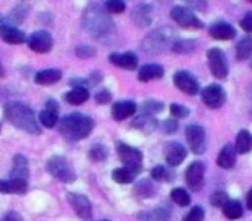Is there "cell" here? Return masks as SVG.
Listing matches in <instances>:
<instances>
[{
	"instance_id": "cell-1",
	"label": "cell",
	"mask_w": 252,
	"mask_h": 221,
	"mask_svg": "<svg viewBox=\"0 0 252 221\" xmlns=\"http://www.w3.org/2000/svg\"><path fill=\"white\" fill-rule=\"evenodd\" d=\"M83 26L92 36L95 38H104L112 32V18L109 16V11L104 5L92 2L83 11Z\"/></svg>"
},
{
	"instance_id": "cell-2",
	"label": "cell",
	"mask_w": 252,
	"mask_h": 221,
	"mask_svg": "<svg viewBox=\"0 0 252 221\" xmlns=\"http://www.w3.org/2000/svg\"><path fill=\"white\" fill-rule=\"evenodd\" d=\"M5 118L14 125L16 128L26 131L32 135H40L42 128H40L38 121L35 118V113L23 102H9L5 105Z\"/></svg>"
},
{
	"instance_id": "cell-3",
	"label": "cell",
	"mask_w": 252,
	"mask_h": 221,
	"mask_svg": "<svg viewBox=\"0 0 252 221\" xmlns=\"http://www.w3.org/2000/svg\"><path fill=\"white\" fill-rule=\"evenodd\" d=\"M92 130H94V121L85 114L78 113L63 118L59 123V131L67 140H81L88 137Z\"/></svg>"
},
{
	"instance_id": "cell-4",
	"label": "cell",
	"mask_w": 252,
	"mask_h": 221,
	"mask_svg": "<svg viewBox=\"0 0 252 221\" xmlns=\"http://www.w3.org/2000/svg\"><path fill=\"white\" fill-rule=\"evenodd\" d=\"M176 42V33L171 28H158L151 32L142 42V49L147 54H161L164 50L171 49Z\"/></svg>"
},
{
	"instance_id": "cell-5",
	"label": "cell",
	"mask_w": 252,
	"mask_h": 221,
	"mask_svg": "<svg viewBox=\"0 0 252 221\" xmlns=\"http://www.w3.org/2000/svg\"><path fill=\"white\" fill-rule=\"evenodd\" d=\"M47 171H49L54 178L61 180V182H64V183H73L74 180H76V173L73 171L71 164L63 156H54V158H50L49 162H47Z\"/></svg>"
},
{
	"instance_id": "cell-6",
	"label": "cell",
	"mask_w": 252,
	"mask_h": 221,
	"mask_svg": "<svg viewBox=\"0 0 252 221\" xmlns=\"http://www.w3.org/2000/svg\"><path fill=\"white\" fill-rule=\"evenodd\" d=\"M118 154L121 162L125 164L126 169H130L135 176L142 171V161H144V156L138 149L130 147V145L126 144H119L118 145Z\"/></svg>"
},
{
	"instance_id": "cell-7",
	"label": "cell",
	"mask_w": 252,
	"mask_h": 221,
	"mask_svg": "<svg viewBox=\"0 0 252 221\" xmlns=\"http://www.w3.org/2000/svg\"><path fill=\"white\" fill-rule=\"evenodd\" d=\"M171 18H173V21L182 26V28H190V30L204 28L202 21H200L190 9L182 7V5H176V7L171 9Z\"/></svg>"
},
{
	"instance_id": "cell-8",
	"label": "cell",
	"mask_w": 252,
	"mask_h": 221,
	"mask_svg": "<svg viewBox=\"0 0 252 221\" xmlns=\"http://www.w3.org/2000/svg\"><path fill=\"white\" fill-rule=\"evenodd\" d=\"M207 63H209L211 73L216 78L223 80V78L228 76V63H226V57H224L223 50H220V49L207 50Z\"/></svg>"
},
{
	"instance_id": "cell-9",
	"label": "cell",
	"mask_w": 252,
	"mask_h": 221,
	"mask_svg": "<svg viewBox=\"0 0 252 221\" xmlns=\"http://www.w3.org/2000/svg\"><path fill=\"white\" fill-rule=\"evenodd\" d=\"M185 137L192 152H195V154H204L206 152V131H204V128L200 125L187 126Z\"/></svg>"
},
{
	"instance_id": "cell-10",
	"label": "cell",
	"mask_w": 252,
	"mask_h": 221,
	"mask_svg": "<svg viewBox=\"0 0 252 221\" xmlns=\"http://www.w3.org/2000/svg\"><path fill=\"white\" fill-rule=\"evenodd\" d=\"M226 100L224 90L220 85H209L202 90V102L211 109H220Z\"/></svg>"
},
{
	"instance_id": "cell-11",
	"label": "cell",
	"mask_w": 252,
	"mask_h": 221,
	"mask_svg": "<svg viewBox=\"0 0 252 221\" xmlns=\"http://www.w3.org/2000/svg\"><path fill=\"white\" fill-rule=\"evenodd\" d=\"M67 202L71 204L74 213H76L81 220H90L92 218V204L85 195L76 193V192H71V193H67Z\"/></svg>"
},
{
	"instance_id": "cell-12",
	"label": "cell",
	"mask_w": 252,
	"mask_h": 221,
	"mask_svg": "<svg viewBox=\"0 0 252 221\" xmlns=\"http://www.w3.org/2000/svg\"><path fill=\"white\" fill-rule=\"evenodd\" d=\"M173 80H175L176 88L185 92V94L195 95L199 92V81H197V78L192 76L190 73H187V71H178Z\"/></svg>"
},
{
	"instance_id": "cell-13",
	"label": "cell",
	"mask_w": 252,
	"mask_h": 221,
	"mask_svg": "<svg viewBox=\"0 0 252 221\" xmlns=\"http://www.w3.org/2000/svg\"><path fill=\"white\" fill-rule=\"evenodd\" d=\"M52 36L49 35L47 32H36L33 33L32 36H30L28 40V45L32 50H35V52L38 54H45L49 52L50 49H52Z\"/></svg>"
},
{
	"instance_id": "cell-14",
	"label": "cell",
	"mask_w": 252,
	"mask_h": 221,
	"mask_svg": "<svg viewBox=\"0 0 252 221\" xmlns=\"http://www.w3.org/2000/svg\"><path fill=\"white\" fill-rule=\"evenodd\" d=\"M187 183L192 190H200L204 185V164L202 162H192L187 169Z\"/></svg>"
},
{
	"instance_id": "cell-15",
	"label": "cell",
	"mask_w": 252,
	"mask_h": 221,
	"mask_svg": "<svg viewBox=\"0 0 252 221\" xmlns=\"http://www.w3.org/2000/svg\"><path fill=\"white\" fill-rule=\"evenodd\" d=\"M131 18H133V23L137 26L147 28V26H151L152 21H154V7H152V5H149V4L137 5V7L133 9V14H131Z\"/></svg>"
},
{
	"instance_id": "cell-16",
	"label": "cell",
	"mask_w": 252,
	"mask_h": 221,
	"mask_svg": "<svg viewBox=\"0 0 252 221\" xmlns=\"http://www.w3.org/2000/svg\"><path fill=\"white\" fill-rule=\"evenodd\" d=\"M164 158L169 166H178L185 161L187 151L182 144H178V142H169V144L164 147Z\"/></svg>"
},
{
	"instance_id": "cell-17",
	"label": "cell",
	"mask_w": 252,
	"mask_h": 221,
	"mask_svg": "<svg viewBox=\"0 0 252 221\" xmlns=\"http://www.w3.org/2000/svg\"><path fill=\"white\" fill-rule=\"evenodd\" d=\"M0 38L9 45H19L26 40L25 33L12 25H0Z\"/></svg>"
},
{
	"instance_id": "cell-18",
	"label": "cell",
	"mask_w": 252,
	"mask_h": 221,
	"mask_svg": "<svg viewBox=\"0 0 252 221\" xmlns=\"http://www.w3.org/2000/svg\"><path fill=\"white\" fill-rule=\"evenodd\" d=\"M109 61L112 64H116V66L125 67V69H137L138 66V57L133 52H114L109 56Z\"/></svg>"
},
{
	"instance_id": "cell-19",
	"label": "cell",
	"mask_w": 252,
	"mask_h": 221,
	"mask_svg": "<svg viewBox=\"0 0 252 221\" xmlns=\"http://www.w3.org/2000/svg\"><path fill=\"white\" fill-rule=\"evenodd\" d=\"M137 113V104L131 100H123V102H116L112 105V118L116 121H123L126 118L133 116Z\"/></svg>"
},
{
	"instance_id": "cell-20",
	"label": "cell",
	"mask_w": 252,
	"mask_h": 221,
	"mask_svg": "<svg viewBox=\"0 0 252 221\" xmlns=\"http://www.w3.org/2000/svg\"><path fill=\"white\" fill-rule=\"evenodd\" d=\"M57 113H59L57 102L49 100L47 102V107L40 113V123L45 128H54L57 125Z\"/></svg>"
},
{
	"instance_id": "cell-21",
	"label": "cell",
	"mask_w": 252,
	"mask_h": 221,
	"mask_svg": "<svg viewBox=\"0 0 252 221\" xmlns=\"http://www.w3.org/2000/svg\"><path fill=\"white\" fill-rule=\"evenodd\" d=\"M28 190V182L26 180H21V178H11L7 182H2L0 180V192L2 193H26Z\"/></svg>"
},
{
	"instance_id": "cell-22",
	"label": "cell",
	"mask_w": 252,
	"mask_h": 221,
	"mask_svg": "<svg viewBox=\"0 0 252 221\" xmlns=\"http://www.w3.org/2000/svg\"><path fill=\"white\" fill-rule=\"evenodd\" d=\"M209 35L216 40H231L235 38V28L228 23H216L209 28Z\"/></svg>"
},
{
	"instance_id": "cell-23",
	"label": "cell",
	"mask_w": 252,
	"mask_h": 221,
	"mask_svg": "<svg viewBox=\"0 0 252 221\" xmlns=\"http://www.w3.org/2000/svg\"><path fill=\"white\" fill-rule=\"evenodd\" d=\"M235 158H237V151L233 145H224L218 154V166L223 169H231L235 166Z\"/></svg>"
},
{
	"instance_id": "cell-24",
	"label": "cell",
	"mask_w": 252,
	"mask_h": 221,
	"mask_svg": "<svg viewBox=\"0 0 252 221\" xmlns=\"http://www.w3.org/2000/svg\"><path fill=\"white\" fill-rule=\"evenodd\" d=\"M164 74V69L159 64H145V66L140 67L138 71V80L140 81H151V80H158V78H162Z\"/></svg>"
},
{
	"instance_id": "cell-25",
	"label": "cell",
	"mask_w": 252,
	"mask_h": 221,
	"mask_svg": "<svg viewBox=\"0 0 252 221\" xmlns=\"http://www.w3.org/2000/svg\"><path fill=\"white\" fill-rule=\"evenodd\" d=\"M28 161H26L25 156L18 154L14 156V161H12V171H11V178H21V180H28Z\"/></svg>"
},
{
	"instance_id": "cell-26",
	"label": "cell",
	"mask_w": 252,
	"mask_h": 221,
	"mask_svg": "<svg viewBox=\"0 0 252 221\" xmlns=\"http://www.w3.org/2000/svg\"><path fill=\"white\" fill-rule=\"evenodd\" d=\"M61 76H63V73L59 69H43L36 73L35 81L38 85H54L61 80Z\"/></svg>"
},
{
	"instance_id": "cell-27",
	"label": "cell",
	"mask_w": 252,
	"mask_h": 221,
	"mask_svg": "<svg viewBox=\"0 0 252 221\" xmlns=\"http://www.w3.org/2000/svg\"><path fill=\"white\" fill-rule=\"evenodd\" d=\"M64 97H66V100L69 102V104L81 105V104H85V102L88 100V90L85 87H76V88H73L71 92H67Z\"/></svg>"
},
{
	"instance_id": "cell-28",
	"label": "cell",
	"mask_w": 252,
	"mask_h": 221,
	"mask_svg": "<svg viewBox=\"0 0 252 221\" xmlns=\"http://www.w3.org/2000/svg\"><path fill=\"white\" fill-rule=\"evenodd\" d=\"M252 149V135L247 130H242L237 135V144H235V151L238 154H247Z\"/></svg>"
},
{
	"instance_id": "cell-29",
	"label": "cell",
	"mask_w": 252,
	"mask_h": 221,
	"mask_svg": "<svg viewBox=\"0 0 252 221\" xmlns=\"http://www.w3.org/2000/svg\"><path fill=\"white\" fill-rule=\"evenodd\" d=\"M133 126L137 128V130H142L144 133H151V131H154L156 126H158V121L154 120V116L142 114L140 118H137V120L133 121Z\"/></svg>"
},
{
	"instance_id": "cell-30",
	"label": "cell",
	"mask_w": 252,
	"mask_h": 221,
	"mask_svg": "<svg viewBox=\"0 0 252 221\" xmlns=\"http://www.w3.org/2000/svg\"><path fill=\"white\" fill-rule=\"evenodd\" d=\"M252 56V36H245L237 45V59L245 61Z\"/></svg>"
},
{
	"instance_id": "cell-31",
	"label": "cell",
	"mask_w": 252,
	"mask_h": 221,
	"mask_svg": "<svg viewBox=\"0 0 252 221\" xmlns=\"http://www.w3.org/2000/svg\"><path fill=\"white\" fill-rule=\"evenodd\" d=\"M223 213L228 220H237V218L242 216V206L238 200H228L223 206Z\"/></svg>"
},
{
	"instance_id": "cell-32",
	"label": "cell",
	"mask_w": 252,
	"mask_h": 221,
	"mask_svg": "<svg viewBox=\"0 0 252 221\" xmlns=\"http://www.w3.org/2000/svg\"><path fill=\"white\" fill-rule=\"evenodd\" d=\"M151 175H152V178L158 180V182H171L173 176H175L173 175V171H169L166 166H161V164L154 166L152 171H151Z\"/></svg>"
},
{
	"instance_id": "cell-33",
	"label": "cell",
	"mask_w": 252,
	"mask_h": 221,
	"mask_svg": "<svg viewBox=\"0 0 252 221\" xmlns=\"http://www.w3.org/2000/svg\"><path fill=\"white\" fill-rule=\"evenodd\" d=\"M142 114H149V116H154V114L161 113L162 109H164V104L159 100H147L142 104Z\"/></svg>"
},
{
	"instance_id": "cell-34",
	"label": "cell",
	"mask_w": 252,
	"mask_h": 221,
	"mask_svg": "<svg viewBox=\"0 0 252 221\" xmlns=\"http://www.w3.org/2000/svg\"><path fill=\"white\" fill-rule=\"evenodd\" d=\"M135 178V175L126 168H118L112 171V180H116L118 183H131Z\"/></svg>"
},
{
	"instance_id": "cell-35",
	"label": "cell",
	"mask_w": 252,
	"mask_h": 221,
	"mask_svg": "<svg viewBox=\"0 0 252 221\" xmlns=\"http://www.w3.org/2000/svg\"><path fill=\"white\" fill-rule=\"evenodd\" d=\"M171 199L175 204H178V206H189L190 204V195L187 193L185 189H175L171 192Z\"/></svg>"
},
{
	"instance_id": "cell-36",
	"label": "cell",
	"mask_w": 252,
	"mask_h": 221,
	"mask_svg": "<svg viewBox=\"0 0 252 221\" xmlns=\"http://www.w3.org/2000/svg\"><path fill=\"white\" fill-rule=\"evenodd\" d=\"M171 49L175 50V52H182V54L192 52V50L195 49V42H193V40H176Z\"/></svg>"
},
{
	"instance_id": "cell-37",
	"label": "cell",
	"mask_w": 252,
	"mask_h": 221,
	"mask_svg": "<svg viewBox=\"0 0 252 221\" xmlns=\"http://www.w3.org/2000/svg\"><path fill=\"white\" fill-rule=\"evenodd\" d=\"M88 156H90V159L94 162H100L107 158V149H105L104 145H94V147L90 149V152H88Z\"/></svg>"
},
{
	"instance_id": "cell-38",
	"label": "cell",
	"mask_w": 252,
	"mask_h": 221,
	"mask_svg": "<svg viewBox=\"0 0 252 221\" xmlns=\"http://www.w3.org/2000/svg\"><path fill=\"white\" fill-rule=\"evenodd\" d=\"M138 218H154V220H158V221H169L171 213H169V209H166V207H159V209H156V213L140 214Z\"/></svg>"
},
{
	"instance_id": "cell-39",
	"label": "cell",
	"mask_w": 252,
	"mask_h": 221,
	"mask_svg": "<svg viewBox=\"0 0 252 221\" xmlns=\"http://www.w3.org/2000/svg\"><path fill=\"white\" fill-rule=\"evenodd\" d=\"M105 9L109 11V14H119L126 9L125 0H107V4H105Z\"/></svg>"
},
{
	"instance_id": "cell-40",
	"label": "cell",
	"mask_w": 252,
	"mask_h": 221,
	"mask_svg": "<svg viewBox=\"0 0 252 221\" xmlns=\"http://www.w3.org/2000/svg\"><path fill=\"white\" fill-rule=\"evenodd\" d=\"M183 221H204V209L200 206L192 207L190 213L183 218Z\"/></svg>"
},
{
	"instance_id": "cell-41",
	"label": "cell",
	"mask_w": 252,
	"mask_h": 221,
	"mask_svg": "<svg viewBox=\"0 0 252 221\" xmlns=\"http://www.w3.org/2000/svg\"><path fill=\"white\" fill-rule=\"evenodd\" d=\"M135 192L142 197H151L152 193H154V189L151 187V182H140V185H137Z\"/></svg>"
},
{
	"instance_id": "cell-42",
	"label": "cell",
	"mask_w": 252,
	"mask_h": 221,
	"mask_svg": "<svg viewBox=\"0 0 252 221\" xmlns=\"http://www.w3.org/2000/svg\"><path fill=\"white\" fill-rule=\"evenodd\" d=\"M228 202V193L226 192H216L211 197V204L216 207H223Z\"/></svg>"
},
{
	"instance_id": "cell-43",
	"label": "cell",
	"mask_w": 252,
	"mask_h": 221,
	"mask_svg": "<svg viewBox=\"0 0 252 221\" xmlns=\"http://www.w3.org/2000/svg\"><path fill=\"white\" fill-rule=\"evenodd\" d=\"M171 114L175 118H187L189 116V109L185 105H180V104H171Z\"/></svg>"
},
{
	"instance_id": "cell-44",
	"label": "cell",
	"mask_w": 252,
	"mask_h": 221,
	"mask_svg": "<svg viewBox=\"0 0 252 221\" xmlns=\"http://www.w3.org/2000/svg\"><path fill=\"white\" fill-rule=\"evenodd\" d=\"M76 54H78V57H81V59H85V57H94L95 56V49H94V47H90V45H83V47H78Z\"/></svg>"
},
{
	"instance_id": "cell-45",
	"label": "cell",
	"mask_w": 252,
	"mask_h": 221,
	"mask_svg": "<svg viewBox=\"0 0 252 221\" xmlns=\"http://www.w3.org/2000/svg\"><path fill=\"white\" fill-rule=\"evenodd\" d=\"M95 100H97V104H107V102L111 100V94H109L107 90L98 92V94L95 95Z\"/></svg>"
},
{
	"instance_id": "cell-46",
	"label": "cell",
	"mask_w": 252,
	"mask_h": 221,
	"mask_svg": "<svg viewBox=\"0 0 252 221\" xmlns=\"http://www.w3.org/2000/svg\"><path fill=\"white\" fill-rule=\"evenodd\" d=\"M240 26L245 30V32L252 33V12H249V14L245 16L244 19H242V21H240Z\"/></svg>"
},
{
	"instance_id": "cell-47",
	"label": "cell",
	"mask_w": 252,
	"mask_h": 221,
	"mask_svg": "<svg viewBox=\"0 0 252 221\" xmlns=\"http://www.w3.org/2000/svg\"><path fill=\"white\" fill-rule=\"evenodd\" d=\"M176 128H178V125H176L175 120H168L162 123V130H164L166 133H173V131H176Z\"/></svg>"
},
{
	"instance_id": "cell-48",
	"label": "cell",
	"mask_w": 252,
	"mask_h": 221,
	"mask_svg": "<svg viewBox=\"0 0 252 221\" xmlns=\"http://www.w3.org/2000/svg\"><path fill=\"white\" fill-rule=\"evenodd\" d=\"M0 221H23V216L19 213H16V211H11V213L5 214Z\"/></svg>"
},
{
	"instance_id": "cell-49",
	"label": "cell",
	"mask_w": 252,
	"mask_h": 221,
	"mask_svg": "<svg viewBox=\"0 0 252 221\" xmlns=\"http://www.w3.org/2000/svg\"><path fill=\"white\" fill-rule=\"evenodd\" d=\"M247 206H249V209H252V189L249 190V193H247Z\"/></svg>"
},
{
	"instance_id": "cell-50",
	"label": "cell",
	"mask_w": 252,
	"mask_h": 221,
	"mask_svg": "<svg viewBox=\"0 0 252 221\" xmlns=\"http://www.w3.org/2000/svg\"><path fill=\"white\" fill-rule=\"evenodd\" d=\"M0 25H2V14H0Z\"/></svg>"
},
{
	"instance_id": "cell-51",
	"label": "cell",
	"mask_w": 252,
	"mask_h": 221,
	"mask_svg": "<svg viewBox=\"0 0 252 221\" xmlns=\"http://www.w3.org/2000/svg\"><path fill=\"white\" fill-rule=\"evenodd\" d=\"M251 67H252V59H251Z\"/></svg>"
},
{
	"instance_id": "cell-52",
	"label": "cell",
	"mask_w": 252,
	"mask_h": 221,
	"mask_svg": "<svg viewBox=\"0 0 252 221\" xmlns=\"http://www.w3.org/2000/svg\"><path fill=\"white\" fill-rule=\"evenodd\" d=\"M251 95H252V88H251Z\"/></svg>"
},
{
	"instance_id": "cell-53",
	"label": "cell",
	"mask_w": 252,
	"mask_h": 221,
	"mask_svg": "<svg viewBox=\"0 0 252 221\" xmlns=\"http://www.w3.org/2000/svg\"><path fill=\"white\" fill-rule=\"evenodd\" d=\"M249 2H252V0H249Z\"/></svg>"
}]
</instances>
